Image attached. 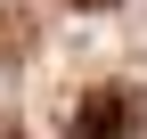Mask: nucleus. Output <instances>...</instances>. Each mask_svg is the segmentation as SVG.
Masks as SVG:
<instances>
[{
    "mask_svg": "<svg viewBox=\"0 0 147 139\" xmlns=\"http://www.w3.org/2000/svg\"><path fill=\"white\" fill-rule=\"evenodd\" d=\"M74 139H139V90L131 82H98L90 98H74Z\"/></svg>",
    "mask_w": 147,
    "mask_h": 139,
    "instance_id": "nucleus-1",
    "label": "nucleus"
}]
</instances>
